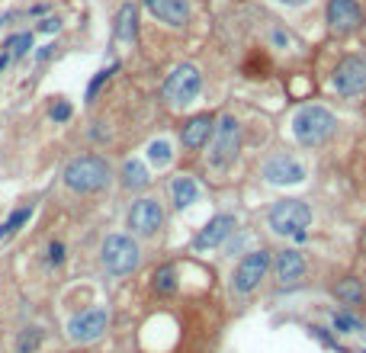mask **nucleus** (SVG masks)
<instances>
[{
    "label": "nucleus",
    "instance_id": "19",
    "mask_svg": "<svg viewBox=\"0 0 366 353\" xmlns=\"http://www.w3.org/2000/svg\"><path fill=\"white\" fill-rule=\"evenodd\" d=\"M148 183H151V177H148L145 164H138V161H126L122 164V187L126 189H145Z\"/></svg>",
    "mask_w": 366,
    "mask_h": 353
},
{
    "label": "nucleus",
    "instance_id": "24",
    "mask_svg": "<svg viewBox=\"0 0 366 353\" xmlns=\"http://www.w3.org/2000/svg\"><path fill=\"white\" fill-rule=\"evenodd\" d=\"M42 347V331L39 328H23V334L16 338V353H36Z\"/></svg>",
    "mask_w": 366,
    "mask_h": 353
},
{
    "label": "nucleus",
    "instance_id": "2",
    "mask_svg": "<svg viewBox=\"0 0 366 353\" xmlns=\"http://www.w3.org/2000/svg\"><path fill=\"white\" fill-rule=\"evenodd\" d=\"M65 187L74 193H100L109 183V164L100 154H81L65 167Z\"/></svg>",
    "mask_w": 366,
    "mask_h": 353
},
{
    "label": "nucleus",
    "instance_id": "13",
    "mask_svg": "<svg viewBox=\"0 0 366 353\" xmlns=\"http://www.w3.org/2000/svg\"><path fill=\"white\" fill-rule=\"evenodd\" d=\"M142 4L148 7V13H151L154 20L174 26V29L190 23V4H187V0H142Z\"/></svg>",
    "mask_w": 366,
    "mask_h": 353
},
{
    "label": "nucleus",
    "instance_id": "12",
    "mask_svg": "<svg viewBox=\"0 0 366 353\" xmlns=\"http://www.w3.org/2000/svg\"><path fill=\"white\" fill-rule=\"evenodd\" d=\"M260 173H264V180L267 183H302L305 180V167L299 164L296 158H290V154H276V158H270Z\"/></svg>",
    "mask_w": 366,
    "mask_h": 353
},
{
    "label": "nucleus",
    "instance_id": "35",
    "mask_svg": "<svg viewBox=\"0 0 366 353\" xmlns=\"http://www.w3.org/2000/svg\"><path fill=\"white\" fill-rule=\"evenodd\" d=\"M238 4H241V0H238Z\"/></svg>",
    "mask_w": 366,
    "mask_h": 353
},
{
    "label": "nucleus",
    "instance_id": "21",
    "mask_svg": "<svg viewBox=\"0 0 366 353\" xmlns=\"http://www.w3.org/2000/svg\"><path fill=\"white\" fill-rule=\"evenodd\" d=\"M29 218H32V206H20V209H13V212H10L7 222L0 225V241L13 238V234L20 232V228L26 225V222H29Z\"/></svg>",
    "mask_w": 366,
    "mask_h": 353
},
{
    "label": "nucleus",
    "instance_id": "30",
    "mask_svg": "<svg viewBox=\"0 0 366 353\" xmlns=\"http://www.w3.org/2000/svg\"><path fill=\"white\" fill-rule=\"evenodd\" d=\"M68 116H71V106H68V103H55V106H52V119H55V122H65Z\"/></svg>",
    "mask_w": 366,
    "mask_h": 353
},
{
    "label": "nucleus",
    "instance_id": "11",
    "mask_svg": "<svg viewBox=\"0 0 366 353\" xmlns=\"http://www.w3.org/2000/svg\"><path fill=\"white\" fill-rule=\"evenodd\" d=\"M363 23V10L357 0H328V26L337 36H347Z\"/></svg>",
    "mask_w": 366,
    "mask_h": 353
},
{
    "label": "nucleus",
    "instance_id": "15",
    "mask_svg": "<svg viewBox=\"0 0 366 353\" xmlns=\"http://www.w3.org/2000/svg\"><path fill=\"white\" fill-rule=\"evenodd\" d=\"M212 132H215V119L209 113H203V116H193L187 126H183V132H180V142H183V148H190V151H199L203 145L212 138Z\"/></svg>",
    "mask_w": 366,
    "mask_h": 353
},
{
    "label": "nucleus",
    "instance_id": "28",
    "mask_svg": "<svg viewBox=\"0 0 366 353\" xmlns=\"http://www.w3.org/2000/svg\"><path fill=\"white\" fill-rule=\"evenodd\" d=\"M7 48H13L16 55H26V52L32 48V36H29V32H23V36H13V39L7 42Z\"/></svg>",
    "mask_w": 366,
    "mask_h": 353
},
{
    "label": "nucleus",
    "instance_id": "5",
    "mask_svg": "<svg viewBox=\"0 0 366 353\" xmlns=\"http://www.w3.org/2000/svg\"><path fill=\"white\" fill-rule=\"evenodd\" d=\"M199 91H203V74H199V68L180 65V68H174L168 74V81L161 87V97L168 100L170 106H187L199 97Z\"/></svg>",
    "mask_w": 366,
    "mask_h": 353
},
{
    "label": "nucleus",
    "instance_id": "20",
    "mask_svg": "<svg viewBox=\"0 0 366 353\" xmlns=\"http://www.w3.org/2000/svg\"><path fill=\"white\" fill-rule=\"evenodd\" d=\"M334 295L344 302V305H360V302H363V295H366V289H363V283H360V279L347 277V279H341V283L334 286Z\"/></svg>",
    "mask_w": 366,
    "mask_h": 353
},
{
    "label": "nucleus",
    "instance_id": "29",
    "mask_svg": "<svg viewBox=\"0 0 366 353\" xmlns=\"http://www.w3.org/2000/svg\"><path fill=\"white\" fill-rule=\"evenodd\" d=\"M61 260H65V244H61V241H52V244H48V263L58 267Z\"/></svg>",
    "mask_w": 366,
    "mask_h": 353
},
{
    "label": "nucleus",
    "instance_id": "3",
    "mask_svg": "<svg viewBox=\"0 0 366 353\" xmlns=\"http://www.w3.org/2000/svg\"><path fill=\"white\" fill-rule=\"evenodd\" d=\"M267 222H270V232L292 234L296 241H305L309 238L305 228H309V222H312V209H309L302 199H280V203L270 209Z\"/></svg>",
    "mask_w": 366,
    "mask_h": 353
},
{
    "label": "nucleus",
    "instance_id": "33",
    "mask_svg": "<svg viewBox=\"0 0 366 353\" xmlns=\"http://www.w3.org/2000/svg\"><path fill=\"white\" fill-rule=\"evenodd\" d=\"M7 61H10V58H7V55H0V71L7 68Z\"/></svg>",
    "mask_w": 366,
    "mask_h": 353
},
{
    "label": "nucleus",
    "instance_id": "9",
    "mask_svg": "<svg viewBox=\"0 0 366 353\" xmlns=\"http://www.w3.org/2000/svg\"><path fill=\"white\" fill-rule=\"evenodd\" d=\"M107 324H109V312L103 305H93L68 321V338L74 344H90V340H97L107 331Z\"/></svg>",
    "mask_w": 366,
    "mask_h": 353
},
{
    "label": "nucleus",
    "instance_id": "6",
    "mask_svg": "<svg viewBox=\"0 0 366 353\" xmlns=\"http://www.w3.org/2000/svg\"><path fill=\"white\" fill-rule=\"evenodd\" d=\"M238 142H241V126H238V119L231 113H225L219 119V126H215V132H212L209 164H212L215 171H225V167L238 158Z\"/></svg>",
    "mask_w": 366,
    "mask_h": 353
},
{
    "label": "nucleus",
    "instance_id": "10",
    "mask_svg": "<svg viewBox=\"0 0 366 353\" xmlns=\"http://www.w3.org/2000/svg\"><path fill=\"white\" fill-rule=\"evenodd\" d=\"M164 225V209H161L158 199H138L129 209V228L138 234V238H151V234L161 232Z\"/></svg>",
    "mask_w": 366,
    "mask_h": 353
},
{
    "label": "nucleus",
    "instance_id": "26",
    "mask_svg": "<svg viewBox=\"0 0 366 353\" xmlns=\"http://www.w3.org/2000/svg\"><path fill=\"white\" fill-rule=\"evenodd\" d=\"M264 71H267V58L260 52H254L251 58H248V65H244V74L248 77H264Z\"/></svg>",
    "mask_w": 366,
    "mask_h": 353
},
{
    "label": "nucleus",
    "instance_id": "17",
    "mask_svg": "<svg viewBox=\"0 0 366 353\" xmlns=\"http://www.w3.org/2000/svg\"><path fill=\"white\" fill-rule=\"evenodd\" d=\"M113 36H116V42H129V46L135 42V36H138V10H135V4H122L119 7Z\"/></svg>",
    "mask_w": 366,
    "mask_h": 353
},
{
    "label": "nucleus",
    "instance_id": "36",
    "mask_svg": "<svg viewBox=\"0 0 366 353\" xmlns=\"http://www.w3.org/2000/svg\"><path fill=\"white\" fill-rule=\"evenodd\" d=\"M363 353H366V350H363Z\"/></svg>",
    "mask_w": 366,
    "mask_h": 353
},
{
    "label": "nucleus",
    "instance_id": "25",
    "mask_svg": "<svg viewBox=\"0 0 366 353\" xmlns=\"http://www.w3.org/2000/svg\"><path fill=\"white\" fill-rule=\"evenodd\" d=\"M334 331L337 334H360V331H363V321L353 318L351 312H334Z\"/></svg>",
    "mask_w": 366,
    "mask_h": 353
},
{
    "label": "nucleus",
    "instance_id": "7",
    "mask_svg": "<svg viewBox=\"0 0 366 353\" xmlns=\"http://www.w3.org/2000/svg\"><path fill=\"white\" fill-rule=\"evenodd\" d=\"M273 267V257H270V251H251V254H244L241 263H238L235 277H231V289H235L238 295H251L254 289L260 286V279L267 277V270Z\"/></svg>",
    "mask_w": 366,
    "mask_h": 353
},
{
    "label": "nucleus",
    "instance_id": "8",
    "mask_svg": "<svg viewBox=\"0 0 366 353\" xmlns=\"http://www.w3.org/2000/svg\"><path fill=\"white\" fill-rule=\"evenodd\" d=\"M331 84L341 97H357L366 91V58L363 55H347V58L337 61Z\"/></svg>",
    "mask_w": 366,
    "mask_h": 353
},
{
    "label": "nucleus",
    "instance_id": "27",
    "mask_svg": "<svg viewBox=\"0 0 366 353\" xmlns=\"http://www.w3.org/2000/svg\"><path fill=\"white\" fill-rule=\"evenodd\" d=\"M113 71H116V65H113V68H103L97 77H93V81H90V87H87V103H90V100L97 97V91H100V87H103V84L109 81V74H113Z\"/></svg>",
    "mask_w": 366,
    "mask_h": 353
},
{
    "label": "nucleus",
    "instance_id": "14",
    "mask_svg": "<svg viewBox=\"0 0 366 353\" xmlns=\"http://www.w3.org/2000/svg\"><path fill=\"white\" fill-rule=\"evenodd\" d=\"M238 228V222H235V215H215V218H209V225L203 228V232L193 238V248L196 251H209V248H219L222 241L229 238L231 232Z\"/></svg>",
    "mask_w": 366,
    "mask_h": 353
},
{
    "label": "nucleus",
    "instance_id": "18",
    "mask_svg": "<svg viewBox=\"0 0 366 353\" xmlns=\"http://www.w3.org/2000/svg\"><path fill=\"white\" fill-rule=\"evenodd\" d=\"M170 196H174V206L177 209H190L193 203L199 199V183L187 173H180L174 183H170Z\"/></svg>",
    "mask_w": 366,
    "mask_h": 353
},
{
    "label": "nucleus",
    "instance_id": "22",
    "mask_svg": "<svg viewBox=\"0 0 366 353\" xmlns=\"http://www.w3.org/2000/svg\"><path fill=\"white\" fill-rule=\"evenodd\" d=\"M170 158H174V151H170V145L164 142V138H158V142L148 145V161H151L158 171H164V167L170 164Z\"/></svg>",
    "mask_w": 366,
    "mask_h": 353
},
{
    "label": "nucleus",
    "instance_id": "34",
    "mask_svg": "<svg viewBox=\"0 0 366 353\" xmlns=\"http://www.w3.org/2000/svg\"><path fill=\"white\" fill-rule=\"evenodd\" d=\"M363 238H366V232H363Z\"/></svg>",
    "mask_w": 366,
    "mask_h": 353
},
{
    "label": "nucleus",
    "instance_id": "32",
    "mask_svg": "<svg viewBox=\"0 0 366 353\" xmlns=\"http://www.w3.org/2000/svg\"><path fill=\"white\" fill-rule=\"evenodd\" d=\"M280 4H286V7H302V4H309V0H280Z\"/></svg>",
    "mask_w": 366,
    "mask_h": 353
},
{
    "label": "nucleus",
    "instance_id": "16",
    "mask_svg": "<svg viewBox=\"0 0 366 353\" xmlns=\"http://www.w3.org/2000/svg\"><path fill=\"white\" fill-rule=\"evenodd\" d=\"M273 277L280 279L283 286L299 283V279L305 277V260H302V254H299V251H292V248L280 251V254H276V260H273Z\"/></svg>",
    "mask_w": 366,
    "mask_h": 353
},
{
    "label": "nucleus",
    "instance_id": "1",
    "mask_svg": "<svg viewBox=\"0 0 366 353\" xmlns=\"http://www.w3.org/2000/svg\"><path fill=\"white\" fill-rule=\"evenodd\" d=\"M334 128H337V119L325 106H302V109L292 116V135H296V142L305 145V148L325 145L334 135Z\"/></svg>",
    "mask_w": 366,
    "mask_h": 353
},
{
    "label": "nucleus",
    "instance_id": "23",
    "mask_svg": "<svg viewBox=\"0 0 366 353\" xmlns=\"http://www.w3.org/2000/svg\"><path fill=\"white\" fill-rule=\"evenodd\" d=\"M177 289V270L174 267H161L158 273H154V293L158 295H170Z\"/></svg>",
    "mask_w": 366,
    "mask_h": 353
},
{
    "label": "nucleus",
    "instance_id": "4",
    "mask_svg": "<svg viewBox=\"0 0 366 353\" xmlns=\"http://www.w3.org/2000/svg\"><path fill=\"white\" fill-rule=\"evenodd\" d=\"M100 260H103L107 273H113V277H129L132 270H138V263H142V251H138V244L129 234H109L103 241Z\"/></svg>",
    "mask_w": 366,
    "mask_h": 353
},
{
    "label": "nucleus",
    "instance_id": "31",
    "mask_svg": "<svg viewBox=\"0 0 366 353\" xmlns=\"http://www.w3.org/2000/svg\"><path fill=\"white\" fill-rule=\"evenodd\" d=\"M39 29H42V32H55V29H58V16H48V20H42V23H39Z\"/></svg>",
    "mask_w": 366,
    "mask_h": 353
}]
</instances>
